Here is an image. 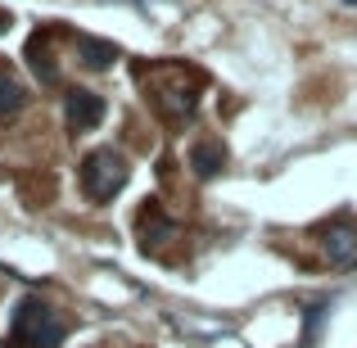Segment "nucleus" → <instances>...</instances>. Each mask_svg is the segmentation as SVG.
I'll use <instances>...</instances> for the list:
<instances>
[{"label":"nucleus","mask_w":357,"mask_h":348,"mask_svg":"<svg viewBox=\"0 0 357 348\" xmlns=\"http://www.w3.org/2000/svg\"><path fill=\"white\" fill-rule=\"evenodd\" d=\"M77 59L86 63L91 73H96V68H109V63L118 59V45H109V41H96V36H77Z\"/></svg>","instance_id":"obj_7"},{"label":"nucleus","mask_w":357,"mask_h":348,"mask_svg":"<svg viewBox=\"0 0 357 348\" xmlns=\"http://www.w3.org/2000/svg\"><path fill=\"white\" fill-rule=\"evenodd\" d=\"M63 335H68V326L59 321V312L50 303L27 294L14 308V321H9V344L14 348H59Z\"/></svg>","instance_id":"obj_1"},{"label":"nucleus","mask_w":357,"mask_h":348,"mask_svg":"<svg viewBox=\"0 0 357 348\" xmlns=\"http://www.w3.org/2000/svg\"><path fill=\"white\" fill-rule=\"evenodd\" d=\"M63 109H68V127L73 131H91V127H100V122H105V100H100L96 91L73 86L68 100H63Z\"/></svg>","instance_id":"obj_3"},{"label":"nucleus","mask_w":357,"mask_h":348,"mask_svg":"<svg viewBox=\"0 0 357 348\" xmlns=\"http://www.w3.org/2000/svg\"><path fill=\"white\" fill-rule=\"evenodd\" d=\"M321 249H326V258L340 262V267L357 262V227L353 222H331V227L321 231Z\"/></svg>","instance_id":"obj_4"},{"label":"nucleus","mask_w":357,"mask_h":348,"mask_svg":"<svg viewBox=\"0 0 357 348\" xmlns=\"http://www.w3.org/2000/svg\"><path fill=\"white\" fill-rule=\"evenodd\" d=\"M18 105H23V86L9 73H0V114H14Z\"/></svg>","instance_id":"obj_8"},{"label":"nucleus","mask_w":357,"mask_h":348,"mask_svg":"<svg viewBox=\"0 0 357 348\" xmlns=\"http://www.w3.org/2000/svg\"><path fill=\"white\" fill-rule=\"evenodd\" d=\"M122 186H127V158L122 154H114V149H96V154L82 158V190H86V199L109 204Z\"/></svg>","instance_id":"obj_2"},{"label":"nucleus","mask_w":357,"mask_h":348,"mask_svg":"<svg viewBox=\"0 0 357 348\" xmlns=\"http://www.w3.org/2000/svg\"><path fill=\"white\" fill-rule=\"evenodd\" d=\"M176 235V222L172 218H163V209H158V204H145V209H140V244H163V240H172Z\"/></svg>","instance_id":"obj_5"},{"label":"nucleus","mask_w":357,"mask_h":348,"mask_svg":"<svg viewBox=\"0 0 357 348\" xmlns=\"http://www.w3.org/2000/svg\"><path fill=\"white\" fill-rule=\"evenodd\" d=\"M190 167H195V176H218L222 167H227V149L222 145H213V140H199V145L190 149Z\"/></svg>","instance_id":"obj_6"}]
</instances>
